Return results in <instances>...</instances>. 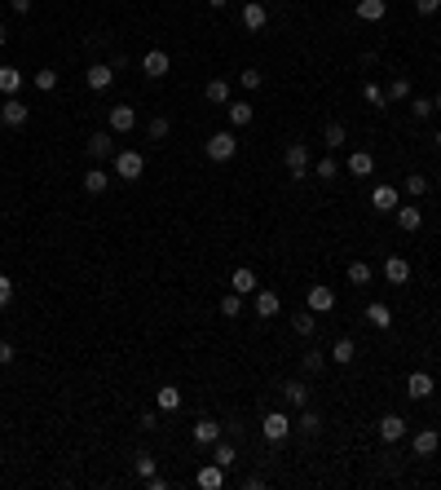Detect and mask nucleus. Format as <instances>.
<instances>
[{"mask_svg": "<svg viewBox=\"0 0 441 490\" xmlns=\"http://www.w3.org/2000/svg\"><path fill=\"white\" fill-rule=\"evenodd\" d=\"M384 97H388V102H411V97H415V89H411V80H406V75H397L393 84L384 89Z\"/></svg>", "mask_w": 441, "mask_h": 490, "instance_id": "nucleus-29", "label": "nucleus"}, {"mask_svg": "<svg viewBox=\"0 0 441 490\" xmlns=\"http://www.w3.org/2000/svg\"><path fill=\"white\" fill-rule=\"evenodd\" d=\"M238 84H243V89H260V71H256V67H252V71H243V75H238Z\"/></svg>", "mask_w": 441, "mask_h": 490, "instance_id": "nucleus-48", "label": "nucleus"}, {"mask_svg": "<svg viewBox=\"0 0 441 490\" xmlns=\"http://www.w3.org/2000/svg\"><path fill=\"white\" fill-rule=\"evenodd\" d=\"M18 89H23V71L18 67H0V93L18 97Z\"/></svg>", "mask_w": 441, "mask_h": 490, "instance_id": "nucleus-27", "label": "nucleus"}, {"mask_svg": "<svg viewBox=\"0 0 441 490\" xmlns=\"http://www.w3.org/2000/svg\"><path fill=\"white\" fill-rule=\"evenodd\" d=\"M234 151H238V137H234V133H212V137L203 142V155H207L212 163H230Z\"/></svg>", "mask_w": 441, "mask_h": 490, "instance_id": "nucleus-1", "label": "nucleus"}, {"mask_svg": "<svg viewBox=\"0 0 441 490\" xmlns=\"http://www.w3.org/2000/svg\"><path fill=\"white\" fill-rule=\"evenodd\" d=\"M89 155H93V159H115V133H110V128L93 133V137H89Z\"/></svg>", "mask_w": 441, "mask_h": 490, "instance_id": "nucleus-13", "label": "nucleus"}, {"mask_svg": "<svg viewBox=\"0 0 441 490\" xmlns=\"http://www.w3.org/2000/svg\"><path fill=\"white\" fill-rule=\"evenodd\" d=\"M433 111H441V93H437V102H433Z\"/></svg>", "mask_w": 441, "mask_h": 490, "instance_id": "nucleus-55", "label": "nucleus"}, {"mask_svg": "<svg viewBox=\"0 0 441 490\" xmlns=\"http://www.w3.org/2000/svg\"><path fill=\"white\" fill-rule=\"evenodd\" d=\"M309 309H314V314H331V309H335V291L326 283H314V287H309Z\"/></svg>", "mask_w": 441, "mask_h": 490, "instance_id": "nucleus-10", "label": "nucleus"}, {"mask_svg": "<svg viewBox=\"0 0 441 490\" xmlns=\"http://www.w3.org/2000/svg\"><path fill=\"white\" fill-rule=\"evenodd\" d=\"M0 363H5V367L13 363V345H9V340H0Z\"/></svg>", "mask_w": 441, "mask_h": 490, "instance_id": "nucleus-50", "label": "nucleus"}, {"mask_svg": "<svg viewBox=\"0 0 441 490\" xmlns=\"http://www.w3.org/2000/svg\"><path fill=\"white\" fill-rule=\"evenodd\" d=\"M172 133V124L168 120H163V115H155L151 124H146V137H151V142H163V137H168Z\"/></svg>", "mask_w": 441, "mask_h": 490, "instance_id": "nucleus-37", "label": "nucleus"}, {"mask_svg": "<svg viewBox=\"0 0 441 490\" xmlns=\"http://www.w3.org/2000/svg\"><path fill=\"white\" fill-rule=\"evenodd\" d=\"M411 446H415L419 460H428V455H437V446H441V433H437V429H419Z\"/></svg>", "mask_w": 441, "mask_h": 490, "instance_id": "nucleus-18", "label": "nucleus"}, {"mask_svg": "<svg viewBox=\"0 0 441 490\" xmlns=\"http://www.w3.org/2000/svg\"><path fill=\"white\" fill-rule=\"evenodd\" d=\"M349 283H357V287L371 283V265H366V260H353V265H349Z\"/></svg>", "mask_w": 441, "mask_h": 490, "instance_id": "nucleus-39", "label": "nucleus"}, {"mask_svg": "<svg viewBox=\"0 0 441 490\" xmlns=\"http://www.w3.org/2000/svg\"><path fill=\"white\" fill-rule=\"evenodd\" d=\"M9 9L13 13H31V0H9Z\"/></svg>", "mask_w": 441, "mask_h": 490, "instance_id": "nucleus-51", "label": "nucleus"}, {"mask_svg": "<svg viewBox=\"0 0 441 490\" xmlns=\"http://www.w3.org/2000/svg\"><path fill=\"white\" fill-rule=\"evenodd\" d=\"M397 225H402L406 234H415L419 225H423V212H419L415 203H397Z\"/></svg>", "mask_w": 441, "mask_h": 490, "instance_id": "nucleus-21", "label": "nucleus"}, {"mask_svg": "<svg viewBox=\"0 0 441 490\" xmlns=\"http://www.w3.org/2000/svg\"><path fill=\"white\" fill-rule=\"evenodd\" d=\"M230 291H238V296H256V270L238 265V270L230 274Z\"/></svg>", "mask_w": 441, "mask_h": 490, "instance_id": "nucleus-17", "label": "nucleus"}, {"mask_svg": "<svg viewBox=\"0 0 441 490\" xmlns=\"http://www.w3.org/2000/svg\"><path fill=\"white\" fill-rule=\"evenodd\" d=\"M371 208L375 212H397V186H375L371 190Z\"/></svg>", "mask_w": 441, "mask_h": 490, "instance_id": "nucleus-20", "label": "nucleus"}, {"mask_svg": "<svg viewBox=\"0 0 441 490\" xmlns=\"http://www.w3.org/2000/svg\"><path fill=\"white\" fill-rule=\"evenodd\" d=\"M296 429H300L305 437H314V433L322 429V415H318V411H309V406H300V420H296Z\"/></svg>", "mask_w": 441, "mask_h": 490, "instance_id": "nucleus-34", "label": "nucleus"}, {"mask_svg": "<svg viewBox=\"0 0 441 490\" xmlns=\"http://www.w3.org/2000/svg\"><path fill=\"white\" fill-rule=\"evenodd\" d=\"M433 142H437V151H441V128H437V137H433Z\"/></svg>", "mask_w": 441, "mask_h": 490, "instance_id": "nucleus-54", "label": "nucleus"}, {"mask_svg": "<svg viewBox=\"0 0 441 490\" xmlns=\"http://www.w3.org/2000/svg\"><path fill=\"white\" fill-rule=\"evenodd\" d=\"M411 115L415 120H428L433 115V102H428V97H411Z\"/></svg>", "mask_w": 441, "mask_h": 490, "instance_id": "nucleus-42", "label": "nucleus"}, {"mask_svg": "<svg viewBox=\"0 0 441 490\" xmlns=\"http://www.w3.org/2000/svg\"><path fill=\"white\" fill-rule=\"evenodd\" d=\"M106 186H110V172L106 168H89L84 172V190L89 194H106Z\"/></svg>", "mask_w": 441, "mask_h": 490, "instance_id": "nucleus-30", "label": "nucleus"}, {"mask_svg": "<svg viewBox=\"0 0 441 490\" xmlns=\"http://www.w3.org/2000/svg\"><path fill=\"white\" fill-rule=\"evenodd\" d=\"M371 327H375V332H388V327H393V309H388L384 301H371L366 305V314H362Z\"/></svg>", "mask_w": 441, "mask_h": 490, "instance_id": "nucleus-16", "label": "nucleus"}, {"mask_svg": "<svg viewBox=\"0 0 441 490\" xmlns=\"http://www.w3.org/2000/svg\"><path fill=\"white\" fill-rule=\"evenodd\" d=\"M141 71L151 75V80H163V75L172 71V58L163 54V49H146V58H141Z\"/></svg>", "mask_w": 441, "mask_h": 490, "instance_id": "nucleus-7", "label": "nucleus"}, {"mask_svg": "<svg viewBox=\"0 0 441 490\" xmlns=\"http://www.w3.org/2000/svg\"><path fill=\"white\" fill-rule=\"evenodd\" d=\"M260 433H265L269 442H287L291 437V415L287 411H269L265 420H260Z\"/></svg>", "mask_w": 441, "mask_h": 490, "instance_id": "nucleus-4", "label": "nucleus"}, {"mask_svg": "<svg viewBox=\"0 0 441 490\" xmlns=\"http://www.w3.org/2000/svg\"><path fill=\"white\" fill-rule=\"evenodd\" d=\"M225 472H230V468H221L217 460H212V464H203L199 472H194V486H199V490H221L225 486Z\"/></svg>", "mask_w": 441, "mask_h": 490, "instance_id": "nucleus-8", "label": "nucleus"}, {"mask_svg": "<svg viewBox=\"0 0 441 490\" xmlns=\"http://www.w3.org/2000/svg\"><path fill=\"white\" fill-rule=\"evenodd\" d=\"M291 327H296V336H314V327H318V314H314V309H300V314L291 318Z\"/></svg>", "mask_w": 441, "mask_h": 490, "instance_id": "nucleus-35", "label": "nucleus"}, {"mask_svg": "<svg viewBox=\"0 0 441 490\" xmlns=\"http://www.w3.org/2000/svg\"><path fill=\"white\" fill-rule=\"evenodd\" d=\"M5 40H9V31H5V23H0V49H5Z\"/></svg>", "mask_w": 441, "mask_h": 490, "instance_id": "nucleus-53", "label": "nucleus"}, {"mask_svg": "<svg viewBox=\"0 0 441 490\" xmlns=\"http://www.w3.org/2000/svg\"><path fill=\"white\" fill-rule=\"evenodd\" d=\"M322 367H326V358H322V353H305V371H309V375L322 371Z\"/></svg>", "mask_w": 441, "mask_h": 490, "instance_id": "nucleus-47", "label": "nucleus"}, {"mask_svg": "<svg viewBox=\"0 0 441 490\" xmlns=\"http://www.w3.org/2000/svg\"><path fill=\"white\" fill-rule=\"evenodd\" d=\"M349 172H353V177H371V172H375V155H371V151H353V155H349Z\"/></svg>", "mask_w": 441, "mask_h": 490, "instance_id": "nucleus-28", "label": "nucleus"}, {"mask_svg": "<svg viewBox=\"0 0 441 490\" xmlns=\"http://www.w3.org/2000/svg\"><path fill=\"white\" fill-rule=\"evenodd\" d=\"M375 433H380V442L393 446V442H402V437H406V420H402V415H380Z\"/></svg>", "mask_w": 441, "mask_h": 490, "instance_id": "nucleus-9", "label": "nucleus"}, {"mask_svg": "<svg viewBox=\"0 0 441 490\" xmlns=\"http://www.w3.org/2000/svg\"><path fill=\"white\" fill-rule=\"evenodd\" d=\"M437 9H441V0H415V13H423V18L437 13Z\"/></svg>", "mask_w": 441, "mask_h": 490, "instance_id": "nucleus-49", "label": "nucleus"}, {"mask_svg": "<svg viewBox=\"0 0 441 490\" xmlns=\"http://www.w3.org/2000/svg\"><path fill=\"white\" fill-rule=\"evenodd\" d=\"M335 172H340V168H335V159H318V163H314V177H322V182H331Z\"/></svg>", "mask_w": 441, "mask_h": 490, "instance_id": "nucleus-43", "label": "nucleus"}, {"mask_svg": "<svg viewBox=\"0 0 441 490\" xmlns=\"http://www.w3.org/2000/svg\"><path fill=\"white\" fill-rule=\"evenodd\" d=\"M362 97H366V102H371V106H384V102H388V97H384V89H380V84H362Z\"/></svg>", "mask_w": 441, "mask_h": 490, "instance_id": "nucleus-44", "label": "nucleus"}, {"mask_svg": "<svg viewBox=\"0 0 441 490\" xmlns=\"http://www.w3.org/2000/svg\"><path fill=\"white\" fill-rule=\"evenodd\" d=\"M155 402H159V411H177V406H181V389H177V384H163L159 394H155Z\"/></svg>", "mask_w": 441, "mask_h": 490, "instance_id": "nucleus-32", "label": "nucleus"}, {"mask_svg": "<svg viewBox=\"0 0 441 490\" xmlns=\"http://www.w3.org/2000/svg\"><path fill=\"white\" fill-rule=\"evenodd\" d=\"M283 163H287V172L296 177V182H300V177H309V168H314V163H309V146L305 142H291L287 155H283Z\"/></svg>", "mask_w": 441, "mask_h": 490, "instance_id": "nucleus-3", "label": "nucleus"}, {"mask_svg": "<svg viewBox=\"0 0 441 490\" xmlns=\"http://www.w3.org/2000/svg\"><path fill=\"white\" fill-rule=\"evenodd\" d=\"M146 172V155L141 151H115V177L120 182H137Z\"/></svg>", "mask_w": 441, "mask_h": 490, "instance_id": "nucleus-2", "label": "nucleus"}, {"mask_svg": "<svg viewBox=\"0 0 441 490\" xmlns=\"http://www.w3.org/2000/svg\"><path fill=\"white\" fill-rule=\"evenodd\" d=\"M225 115H230L234 128H248L256 120V111H252V102H225Z\"/></svg>", "mask_w": 441, "mask_h": 490, "instance_id": "nucleus-25", "label": "nucleus"}, {"mask_svg": "<svg viewBox=\"0 0 441 490\" xmlns=\"http://www.w3.org/2000/svg\"><path fill=\"white\" fill-rule=\"evenodd\" d=\"M279 309H283L279 291H260V287H256V314H260V318H279Z\"/></svg>", "mask_w": 441, "mask_h": 490, "instance_id": "nucleus-23", "label": "nucleus"}, {"mask_svg": "<svg viewBox=\"0 0 441 490\" xmlns=\"http://www.w3.org/2000/svg\"><path fill=\"white\" fill-rule=\"evenodd\" d=\"M31 84H36L40 93H53V89H58V71H49V67H44V71L31 75Z\"/></svg>", "mask_w": 441, "mask_h": 490, "instance_id": "nucleus-36", "label": "nucleus"}, {"mask_svg": "<svg viewBox=\"0 0 441 490\" xmlns=\"http://www.w3.org/2000/svg\"><path fill=\"white\" fill-rule=\"evenodd\" d=\"M384 279L393 283V287L411 283V260H406V256H388V260H384Z\"/></svg>", "mask_w": 441, "mask_h": 490, "instance_id": "nucleus-15", "label": "nucleus"}, {"mask_svg": "<svg viewBox=\"0 0 441 490\" xmlns=\"http://www.w3.org/2000/svg\"><path fill=\"white\" fill-rule=\"evenodd\" d=\"M243 27L248 31H265L269 27V9L260 5V0H248V5H243Z\"/></svg>", "mask_w": 441, "mask_h": 490, "instance_id": "nucleus-12", "label": "nucleus"}, {"mask_svg": "<svg viewBox=\"0 0 441 490\" xmlns=\"http://www.w3.org/2000/svg\"><path fill=\"white\" fill-rule=\"evenodd\" d=\"M106 128H110V133H133V128H137V111L133 106H110V115H106Z\"/></svg>", "mask_w": 441, "mask_h": 490, "instance_id": "nucleus-6", "label": "nucleus"}, {"mask_svg": "<svg viewBox=\"0 0 441 490\" xmlns=\"http://www.w3.org/2000/svg\"><path fill=\"white\" fill-rule=\"evenodd\" d=\"M326 358H331V363H340V367H349L353 358H357V345H353V336H340L335 345H331V353H326Z\"/></svg>", "mask_w": 441, "mask_h": 490, "instance_id": "nucleus-22", "label": "nucleus"}, {"mask_svg": "<svg viewBox=\"0 0 441 490\" xmlns=\"http://www.w3.org/2000/svg\"><path fill=\"white\" fill-rule=\"evenodd\" d=\"M27 120H31V106L18 102V97H5V106H0V124H5V128H23Z\"/></svg>", "mask_w": 441, "mask_h": 490, "instance_id": "nucleus-5", "label": "nucleus"}, {"mask_svg": "<svg viewBox=\"0 0 441 490\" xmlns=\"http://www.w3.org/2000/svg\"><path fill=\"white\" fill-rule=\"evenodd\" d=\"M137 477H146V482L155 477V460H151V455H146V451L137 455Z\"/></svg>", "mask_w": 441, "mask_h": 490, "instance_id": "nucleus-45", "label": "nucleus"}, {"mask_svg": "<svg viewBox=\"0 0 441 490\" xmlns=\"http://www.w3.org/2000/svg\"><path fill=\"white\" fill-rule=\"evenodd\" d=\"M345 137H349V133H345V124H335V120L322 128V142H326V146H345Z\"/></svg>", "mask_w": 441, "mask_h": 490, "instance_id": "nucleus-38", "label": "nucleus"}, {"mask_svg": "<svg viewBox=\"0 0 441 490\" xmlns=\"http://www.w3.org/2000/svg\"><path fill=\"white\" fill-rule=\"evenodd\" d=\"M433 389H437V384H433V375H428V371H411V380H406V394H411L415 402H428V398H433Z\"/></svg>", "mask_w": 441, "mask_h": 490, "instance_id": "nucleus-11", "label": "nucleus"}, {"mask_svg": "<svg viewBox=\"0 0 441 490\" xmlns=\"http://www.w3.org/2000/svg\"><path fill=\"white\" fill-rule=\"evenodd\" d=\"M194 442H199V446H217L221 442V424L217 420H199V424H194Z\"/></svg>", "mask_w": 441, "mask_h": 490, "instance_id": "nucleus-24", "label": "nucleus"}, {"mask_svg": "<svg viewBox=\"0 0 441 490\" xmlns=\"http://www.w3.org/2000/svg\"><path fill=\"white\" fill-rule=\"evenodd\" d=\"M353 9H357L362 23H384L388 18V0H353Z\"/></svg>", "mask_w": 441, "mask_h": 490, "instance_id": "nucleus-14", "label": "nucleus"}, {"mask_svg": "<svg viewBox=\"0 0 441 490\" xmlns=\"http://www.w3.org/2000/svg\"><path fill=\"white\" fill-rule=\"evenodd\" d=\"M203 97H207V102H217V106H225V102H230V80H207Z\"/></svg>", "mask_w": 441, "mask_h": 490, "instance_id": "nucleus-31", "label": "nucleus"}, {"mask_svg": "<svg viewBox=\"0 0 441 490\" xmlns=\"http://www.w3.org/2000/svg\"><path fill=\"white\" fill-rule=\"evenodd\" d=\"M13 301V283H9V274H0V309H9Z\"/></svg>", "mask_w": 441, "mask_h": 490, "instance_id": "nucleus-46", "label": "nucleus"}, {"mask_svg": "<svg viewBox=\"0 0 441 490\" xmlns=\"http://www.w3.org/2000/svg\"><path fill=\"white\" fill-rule=\"evenodd\" d=\"M283 398L300 411V406H309V384H305V380H287V384H283Z\"/></svg>", "mask_w": 441, "mask_h": 490, "instance_id": "nucleus-26", "label": "nucleus"}, {"mask_svg": "<svg viewBox=\"0 0 441 490\" xmlns=\"http://www.w3.org/2000/svg\"><path fill=\"white\" fill-rule=\"evenodd\" d=\"M406 194H415V199H419V194H428V177L411 172V177H406Z\"/></svg>", "mask_w": 441, "mask_h": 490, "instance_id": "nucleus-41", "label": "nucleus"}, {"mask_svg": "<svg viewBox=\"0 0 441 490\" xmlns=\"http://www.w3.org/2000/svg\"><path fill=\"white\" fill-rule=\"evenodd\" d=\"M225 5H230V0H207V9H225Z\"/></svg>", "mask_w": 441, "mask_h": 490, "instance_id": "nucleus-52", "label": "nucleus"}, {"mask_svg": "<svg viewBox=\"0 0 441 490\" xmlns=\"http://www.w3.org/2000/svg\"><path fill=\"white\" fill-rule=\"evenodd\" d=\"M84 80H89V89H93V93H102V89H110V80H115V71H110V62H93Z\"/></svg>", "mask_w": 441, "mask_h": 490, "instance_id": "nucleus-19", "label": "nucleus"}, {"mask_svg": "<svg viewBox=\"0 0 441 490\" xmlns=\"http://www.w3.org/2000/svg\"><path fill=\"white\" fill-rule=\"evenodd\" d=\"M212 460H217L221 468H234V460H238V446H234V437H230V442H217V451H212Z\"/></svg>", "mask_w": 441, "mask_h": 490, "instance_id": "nucleus-33", "label": "nucleus"}, {"mask_svg": "<svg viewBox=\"0 0 441 490\" xmlns=\"http://www.w3.org/2000/svg\"><path fill=\"white\" fill-rule=\"evenodd\" d=\"M238 309H243V296H238V291H225V296H221V314L225 318H238Z\"/></svg>", "mask_w": 441, "mask_h": 490, "instance_id": "nucleus-40", "label": "nucleus"}]
</instances>
